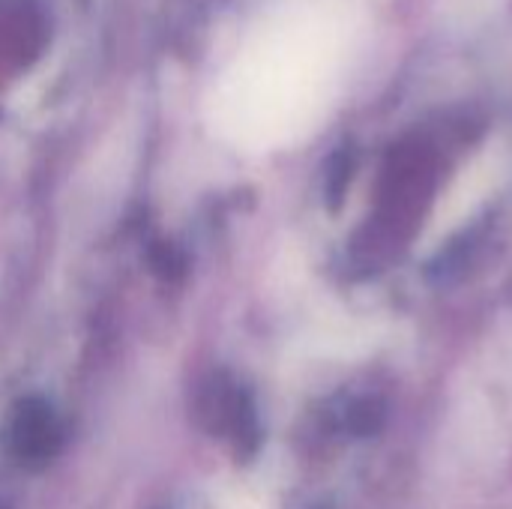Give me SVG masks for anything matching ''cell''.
Here are the masks:
<instances>
[{
	"instance_id": "7a4b0ae2",
	"label": "cell",
	"mask_w": 512,
	"mask_h": 509,
	"mask_svg": "<svg viewBox=\"0 0 512 509\" xmlns=\"http://www.w3.org/2000/svg\"><path fill=\"white\" fill-rule=\"evenodd\" d=\"M501 177H504V159L498 153H486L471 168H465V174L441 198V204H438V210H435L423 240L432 246V243L444 240L447 234H453V228H459L495 192Z\"/></svg>"
},
{
	"instance_id": "3957f363",
	"label": "cell",
	"mask_w": 512,
	"mask_h": 509,
	"mask_svg": "<svg viewBox=\"0 0 512 509\" xmlns=\"http://www.w3.org/2000/svg\"><path fill=\"white\" fill-rule=\"evenodd\" d=\"M216 509H270L267 507V495L249 483L243 486H234L228 489L219 501H216Z\"/></svg>"
},
{
	"instance_id": "6da1fadb",
	"label": "cell",
	"mask_w": 512,
	"mask_h": 509,
	"mask_svg": "<svg viewBox=\"0 0 512 509\" xmlns=\"http://www.w3.org/2000/svg\"><path fill=\"white\" fill-rule=\"evenodd\" d=\"M342 69V21L324 0H291L267 15L219 75L207 120L237 150L306 138L327 114Z\"/></svg>"
}]
</instances>
